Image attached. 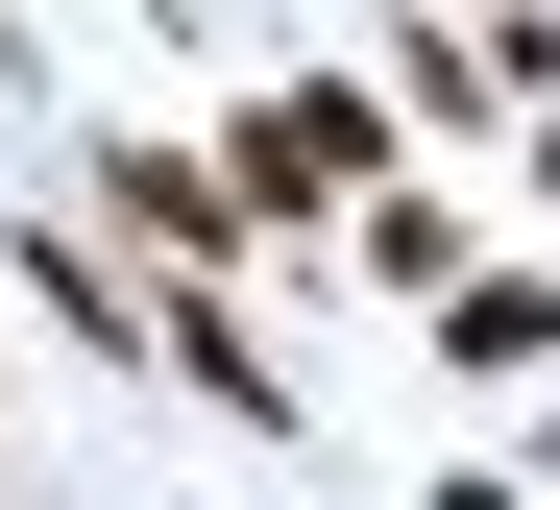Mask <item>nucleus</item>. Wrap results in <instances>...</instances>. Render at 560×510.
Listing matches in <instances>:
<instances>
[{
  "label": "nucleus",
  "mask_w": 560,
  "mask_h": 510,
  "mask_svg": "<svg viewBox=\"0 0 560 510\" xmlns=\"http://www.w3.org/2000/svg\"><path fill=\"white\" fill-rule=\"evenodd\" d=\"M98 220H122L171 292H220V244H244V170H196V146H98Z\"/></svg>",
  "instance_id": "obj_2"
},
{
  "label": "nucleus",
  "mask_w": 560,
  "mask_h": 510,
  "mask_svg": "<svg viewBox=\"0 0 560 510\" xmlns=\"http://www.w3.org/2000/svg\"><path fill=\"white\" fill-rule=\"evenodd\" d=\"M171 365H196V389H220V414H244V438H293V365H268V341L220 317V292H171Z\"/></svg>",
  "instance_id": "obj_4"
},
{
  "label": "nucleus",
  "mask_w": 560,
  "mask_h": 510,
  "mask_svg": "<svg viewBox=\"0 0 560 510\" xmlns=\"http://www.w3.org/2000/svg\"><path fill=\"white\" fill-rule=\"evenodd\" d=\"M439 365H463V389L560 365V268H463V292H439Z\"/></svg>",
  "instance_id": "obj_3"
},
{
  "label": "nucleus",
  "mask_w": 560,
  "mask_h": 510,
  "mask_svg": "<svg viewBox=\"0 0 560 510\" xmlns=\"http://www.w3.org/2000/svg\"><path fill=\"white\" fill-rule=\"evenodd\" d=\"M25 292H49V317H73V341H171V292H122L98 244H25Z\"/></svg>",
  "instance_id": "obj_6"
},
{
  "label": "nucleus",
  "mask_w": 560,
  "mask_h": 510,
  "mask_svg": "<svg viewBox=\"0 0 560 510\" xmlns=\"http://www.w3.org/2000/svg\"><path fill=\"white\" fill-rule=\"evenodd\" d=\"M512 25H536V0H512Z\"/></svg>",
  "instance_id": "obj_7"
},
{
  "label": "nucleus",
  "mask_w": 560,
  "mask_h": 510,
  "mask_svg": "<svg viewBox=\"0 0 560 510\" xmlns=\"http://www.w3.org/2000/svg\"><path fill=\"white\" fill-rule=\"evenodd\" d=\"M220 170H244V220H341V194H390V97L365 73H268L220 122Z\"/></svg>",
  "instance_id": "obj_1"
},
{
  "label": "nucleus",
  "mask_w": 560,
  "mask_h": 510,
  "mask_svg": "<svg viewBox=\"0 0 560 510\" xmlns=\"http://www.w3.org/2000/svg\"><path fill=\"white\" fill-rule=\"evenodd\" d=\"M488 97H512V49H463V25L390 49V122H439V146H488Z\"/></svg>",
  "instance_id": "obj_5"
}]
</instances>
